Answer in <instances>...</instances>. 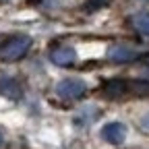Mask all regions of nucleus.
I'll use <instances>...</instances> for the list:
<instances>
[{
    "mask_svg": "<svg viewBox=\"0 0 149 149\" xmlns=\"http://www.w3.org/2000/svg\"><path fill=\"white\" fill-rule=\"evenodd\" d=\"M31 48V37L29 35H15V37H8L6 42L0 44V60L4 62H15L19 58L29 52Z\"/></svg>",
    "mask_w": 149,
    "mask_h": 149,
    "instance_id": "1",
    "label": "nucleus"
},
{
    "mask_svg": "<svg viewBox=\"0 0 149 149\" xmlns=\"http://www.w3.org/2000/svg\"><path fill=\"white\" fill-rule=\"evenodd\" d=\"M143 56H145V52H141V50H137V48H133V46H126V44L110 46V50H108V58H110L112 62H120V64H124V62H135V60L143 58Z\"/></svg>",
    "mask_w": 149,
    "mask_h": 149,
    "instance_id": "2",
    "label": "nucleus"
},
{
    "mask_svg": "<svg viewBox=\"0 0 149 149\" xmlns=\"http://www.w3.org/2000/svg\"><path fill=\"white\" fill-rule=\"evenodd\" d=\"M87 85L81 79H62L58 85H56V93L62 100H77L81 95H85Z\"/></svg>",
    "mask_w": 149,
    "mask_h": 149,
    "instance_id": "3",
    "label": "nucleus"
},
{
    "mask_svg": "<svg viewBox=\"0 0 149 149\" xmlns=\"http://www.w3.org/2000/svg\"><path fill=\"white\" fill-rule=\"evenodd\" d=\"M126 124L124 122H108L104 128H102V137L104 141L112 143V145H122L124 139H126Z\"/></svg>",
    "mask_w": 149,
    "mask_h": 149,
    "instance_id": "4",
    "label": "nucleus"
},
{
    "mask_svg": "<svg viewBox=\"0 0 149 149\" xmlns=\"http://www.w3.org/2000/svg\"><path fill=\"white\" fill-rule=\"evenodd\" d=\"M0 95H4L8 100H19L23 95V89L15 77H10L6 72H0Z\"/></svg>",
    "mask_w": 149,
    "mask_h": 149,
    "instance_id": "5",
    "label": "nucleus"
},
{
    "mask_svg": "<svg viewBox=\"0 0 149 149\" xmlns=\"http://www.w3.org/2000/svg\"><path fill=\"white\" fill-rule=\"evenodd\" d=\"M50 58H52L54 64H58V66H68V64H72L74 60H77V52H74V48H70V46H60V48L52 50Z\"/></svg>",
    "mask_w": 149,
    "mask_h": 149,
    "instance_id": "6",
    "label": "nucleus"
},
{
    "mask_svg": "<svg viewBox=\"0 0 149 149\" xmlns=\"http://www.w3.org/2000/svg\"><path fill=\"white\" fill-rule=\"evenodd\" d=\"M128 91V83L124 79H110L104 83V93L108 97H118V95H124Z\"/></svg>",
    "mask_w": 149,
    "mask_h": 149,
    "instance_id": "7",
    "label": "nucleus"
},
{
    "mask_svg": "<svg viewBox=\"0 0 149 149\" xmlns=\"http://www.w3.org/2000/svg\"><path fill=\"white\" fill-rule=\"evenodd\" d=\"M133 23L137 27V31L145 37H149V13H143V15H137L133 17Z\"/></svg>",
    "mask_w": 149,
    "mask_h": 149,
    "instance_id": "8",
    "label": "nucleus"
},
{
    "mask_svg": "<svg viewBox=\"0 0 149 149\" xmlns=\"http://www.w3.org/2000/svg\"><path fill=\"white\" fill-rule=\"evenodd\" d=\"M128 89L135 91L137 95H149V81H145V79L133 81V83H128Z\"/></svg>",
    "mask_w": 149,
    "mask_h": 149,
    "instance_id": "9",
    "label": "nucleus"
},
{
    "mask_svg": "<svg viewBox=\"0 0 149 149\" xmlns=\"http://www.w3.org/2000/svg\"><path fill=\"white\" fill-rule=\"evenodd\" d=\"M108 4H110V0H85L83 8H85L87 13H95V10H100V8L108 6Z\"/></svg>",
    "mask_w": 149,
    "mask_h": 149,
    "instance_id": "10",
    "label": "nucleus"
},
{
    "mask_svg": "<svg viewBox=\"0 0 149 149\" xmlns=\"http://www.w3.org/2000/svg\"><path fill=\"white\" fill-rule=\"evenodd\" d=\"M141 126H143L145 130H149V112H145V114L141 116Z\"/></svg>",
    "mask_w": 149,
    "mask_h": 149,
    "instance_id": "11",
    "label": "nucleus"
},
{
    "mask_svg": "<svg viewBox=\"0 0 149 149\" xmlns=\"http://www.w3.org/2000/svg\"><path fill=\"white\" fill-rule=\"evenodd\" d=\"M2 141H4V137H2V130H0V145H2Z\"/></svg>",
    "mask_w": 149,
    "mask_h": 149,
    "instance_id": "12",
    "label": "nucleus"
}]
</instances>
